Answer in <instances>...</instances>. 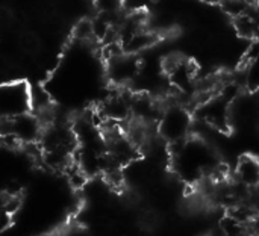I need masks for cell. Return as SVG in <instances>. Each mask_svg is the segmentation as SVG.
I'll return each mask as SVG.
<instances>
[{
	"label": "cell",
	"mask_w": 259,
	"mask_h": 236,
	"mask_svg": "<svg viewBox=\"0 0 259 236\" xmlns=\"http://www.w3.org/2000/svg\"><path fill=\"white\" fill-rule=\"evenodd\" d=\"M99 14H105L109 17H118V12L123 6V0H93Z\"/></svg>",
	"instance_id": "cell-14"
},
{
	"label": "cell",
	"mask_w": 259,
	"mask_h": 236,
	"mask_svg": "<svg viewBox=\"0 0 259 236\" xmlns=\"http://www.w3.org/2000/svg\"><path fill=\"white\" fill-rule=\"evenodd\" d=\"M234 20V27L237 33L244 38V39H252L256 41L259 38V3H253L252 8L240 15L232 18Z\"/></svg>",
	"instance_id": "cell-11"
},
{
	"label": "cell",
	"mask_w": 259,
	"mask_h": 236,
	"mask_svg": "<svg viewBox=\"0 0 259 236\" xmlns=\"http://www.w3.org/2000/svg\"><path fill=\"white\" fill-rule=\"evenodd\" d=\"M99 114L105 123H121L132 115V97L123 92H114L103 100Z\"/></svg>",
	"instance_id": "cell-8"
},
{
	"label": "cell",
	"mask_w": 259,
	"mask_h": 236,
	"mask_svg": "<svg viewBox=\"0 0 259 236\" xmlns=\"http://www.w3.org/2000/svg\"><path fill=\"white\" fill-rule=\"evenodd\" d=\"M194 118L191 112L181 103H171L162 108L156 123L158 136L168 146L179 144L191 136Z\"/></svg>",
	"instance_id": "cell-3"
},
{
	"label": "cell",
	"mask_w": 259,
	"mask_h": 236,
	"mask_svg": "<svg viewBox=\"0 0 259 236\" xmlns=\"http://www.w3.org/2000/svg\"><path fill=\"white\" fill-rule=\"evenodd\" d=\"M9 68H11V62H9V59H8L6 56L0 55V74L8 73V71H9Z\"/></svg>",
	"instance_id": "cell-17"
},
{
	"label": "cell",
	"mask_w": 259,
	"mask_h": 236,
	"mask_svg": "<svg viewBox=\"0 0 259 236\" xmlns=\"http://www.w3.org/2000/svg\"><path fill=\"white\" fill-rule=\"evenodd\" d=\"M250 223H244L231 214L220 223V236H250Z\"/></svg>",
	"instance_id": "cell-12"
},
{
	"label": "cell",
	"mask_w": 259,
	"mask_h": 236,
	"mask_svg": "<svg viewBox=\"0 0 259 236\" xmlns=\"http://www.w3.org/2000/svg\"><path fill=\"white\" fill-rule=\"evenodd\" d=\"M18 49L27 55V56H35L42 50V39L41 36L33 32V30H24L18 35Z\"/></svg>",
	"instance_id": "cell-13"
},
{
	"label": "cell",
	"mask_w": 259,
	"mask_h": 236,
	"mask_svg": "<svg viewBox=\"0 0 259 236\" xmlns=\"http://www.w3.org/2000/svg\"><path fill=\"white\" fill-rule=\"evenodd\" d=\"M32 109V91L26 82L0 83V123L27 114Z\"/></svg>",
	"instance_id": "cell-4"
},
{
	"label": "cell",
	"mask_w": 259,
	"mask_h": 236,
	"mask_svg": "<svg viewBox=\"0 0 259 236\" xmlns=\"http://www.w3.org/2000/svg\"><path fill=\"white\" fill-rule=\"evenodd\" d=\"M235 179L237 182L247 188L259 186V159L253 155H244L238 159L235 167Z\"/></svg>",
	"instance_id": "cell-10"
},
{
	"label": "cell",
	"mask_w": 259,
	"mask_h": 236,
	"mask_svg": "<svg viewBox=\"0 0 259 236\" xmlns=\"http://www.w3.org/2000/svg\"><path fill=\"white\" fill-rule=\"evenodd\" d=\"M171 147L173 168L185 182H197L217 171V162L211 147L197 138H188Z\"/></svg>",
	"instance_id": "cell-1"
},
{
	"label": "cell",
	"mask_w": 259,
	"mask_h": 236,
	"mask_svg": "<svg viewBox=\"0 0 259 236\" xmlns=\"http://www.w3.org/2000/svg\"><path fill=\"white\" fill-rule=\"evenodd\" d=\"M74 36L80 41H91L94 39V32H93V23L91 20H82L76 24L74 27Z\"/></svg>",
	"instance_id": "cell-15"
},
{
	"label": "cell",
	"mask_w": 259,
	"mask_h": 236,
	"mask_svg": "<svg viewBox=\"0 0 259 236\" xmlns=\"http://www.w3.org/2000/svg\"><path fill=\"white\" fill-rule=\"evenodd\" d=\"M200 121L209 126L214 130L223 132L229 129L231 124V102L223 96H211L206 100H202L197 109Z\"/></svg>",
	"instance_id": "cell-7"
},
{
	"label": "cell",
	"mask_w": 259,
	"mask_h": 236,
	"mask_svg": "<svg viewBox=\"0 0 259 236\" xmlns=\"http://www.w3.org/2000/svg\"><path fill=\"white\" fill-rule=\"evenodd\" d=\"M141 71V61L135 55L124 52L114 53L106 58V73L111 82L117 86L134 83Z\"/></svg>",
	"instance_id": "cell-6"
},
{
	"label": "cell",
	"mask_w": 259,
	"mask_h": 236,
	"mask_svg": "<svg viewBox=\"0 0 259 236\" xmlns=\"http://www.w3.org/2000/svg\"><path fill=\"white\" fill-rule=\"evenodd\" d=\"M14 23V14L8 5H0V30L8 29Z\"/></svg>",
	"instance_id": "cell-16"
},
{
	"label": "cell",
	"mask_w": 259,
	"mask_h": 236,
	"mask_svg": "<svg viewBox=\"0 0 259 236\" xmlns=\"http://www.w3.org/2000/svg\"><path fill=\"white\" fill-rule=\"evenodd\" d=\"M158 41H159V35L156 32H153L147 27H143V29L137 30L135 33L129 35L127 38H124L123 41H120V45L124 53L138 56L140 53L153 47Z\"/></svg>",
	"instance_id": "cell-9"
},
{
	"label": "cell",
	"mask_w": 259,
	"mask_h": 236,
	"mask_svg": "<svg viewBox=\"0 0 259 236\" xmlns=\"http://www.w3.org/2000/svg\"><path fill=\"white\" fill-rule=\"evenodd\" d=\"M3 136L9 138L12 143L17 144H32L38 143L42 133V124L36 115L30 112L11 118L8 121L0 123Z\"/></svg>",
	"instance_id": "cell-5"
},
{
	"label": "cell",
	"mask_w": 259,
	"mask_h": 236,
	"mask_svg": "<svg viewBox=\"0 0 259 236\" xmlns=\"http://www.w3.org/2000/svg\"><path fill=\"white\" fill-rule=\"evenodd\" d=\"M39 146L46 162L55 168L68 167L77 152V136L76 132L61 123L49 124L42 129Z\"/></svg>",
	"instance_id": "cell-2"
}]
</instances>
